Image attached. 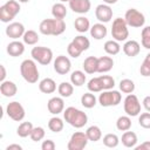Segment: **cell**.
<instances>
[{"label":"cell","instance_id":"f35d334b","mask_svg":"<svg viewBox=\"0 0 150 150\" xmlns=\"http://www.w3.org/2000/svg\"><path fill=\"white\" fill-rule=\"evenodd\" d=\"M120 143V138L116 134H107L103 136V144L107 148H116Z\"/></svg>","mask_w":150,"mask_h":150},{"label":"cell","instance_id":"f546056e","mask_svg":"<svg viewBox=\"0 0 150 150\" xmlns=\"http://www.w3.org/2000/svg\"><path fill=\"white\" fill-rule=\"evenodd\" d=\"M96 102H97V98L95 97L94 93H91V91H88L81 96V104L87 109L94 108L96 105Z\"/></svg>","mask_w":150,"mask_h":150},{"label":"cell","instance_id":"f907efd6","mask_svg":"<svg viewBox=\"0 0 150 150\" xmlns=\"http://www.w3.org/2000/svg\"><path fill=\"white\" fill-rule=\"evenodd\" d=\"M0 69H1L0 80H1V82H2V81H5V79H6V68H5V66H4V64H0Z\"/></svg>","mask_w":150,"mask_h":150},{"label":"cell","instance_id":"11a10c76","mask_svg":"<svg viewBox=\"0 0 150 150\" xmlns=\"http://www.w3.org/2000/svg\"><path fill=\"white\" fill-rule=\"evenodd\" d=\"M60 2H69V0H59Z\"/></svg>","mask_w":150,"mask_h":150},{"label":"cell","instance_id":"681fc988","mask_svg":"<svg viewBox=\"0 0 150 150\" xmlns=\"http://www.w3.org/2000/svg\"><path fill=\"white\" fill-rule=\"evenodd\" d=\"M6 150H22V146L20 144H9L6 146Z\"/></svg>","mask_w":150,"mask_h":150},{"label":"cell","instance_id":"d6986e66","mask_svg":"<svg viewBox=\"0 0 150 150\" xmlns=\"http://www.w3.org/2000/svg\"><path fill=\"white\" fill-rule=\"evenodd\" d=\"M89 32H90L91 38H94L95 40H102V39L105 38L107 34H108V29H107V27L104 26V23H102V22L94 23V25L90 27Z\"/></svg>","mask_w":150,"mask_h":150},{"label":"cell","instance_id":"9a60e30c","mask_svg":"<svg viewBox=\"0 0 150 150\" xmlns=\"http://www.w3.org/2000/svg\"><path fill=\"white\" fill-rule=\"evenodd\" d=\"M69 8L77 14H86L90 11V0H69Z\"/></svg>","mask_w":150,"mask_h":150},{"label":"cell","instance_id":"8fae6325","mask_svg":"<svg viewBox=\"0 0 150 150\" xmlns=\"http://www.w3.org/2000/svg\"><path fill=\"white\" fill-rule=\"evenodd\" d=\"M6 114L11 120H13L15 122L22 121L25 118V116H26V111H25L23 105L18 101H13V102H9L7 104Z\"/></svg>","mask_w":150,"mask_h":150},{"label":"cell","instance_id":"d590c367","mask_svg":"<svg viewBox=\"0 0 150 150\" xmlns=\"http://www.w3.org/2000/svg\"><path fill=\"white\" fill-rule=\"evenodd\" d=\"M116 128L120 131H127L131 128V118L130 116H120L116 121Z\"/></svg>","mask_w":150,"mask_h":150},{"label":"cell","instance_id":"ac0fdd59","mask_svg":"<svg viewBox=\"0 0 150 150\" xmlns=\"http://www.w3.org/2000/svg\"><path fill=\"white\" fill-rule=\"evenodd\" d=\"M6 50L13 57L21 56L25 53V42H21V41H18V40H13L12 42H9L7 45V49Z\"/></svg>","mask_w":150,"mask_h":150},{"label":"cell","instance_id":"cb8c5ba5","mask_svg":"<svg viewBox=\"0 0 150 150\" xmlns=\"http://www.w3.org/2000/svg\"><path fill=\"white\" fill-rule=\"evenodd\" d=\"M83 70L86 74H94L97 73V57L96 56H88L83 61Z\"/></svg>","mask_w":150,"mask_h":150},{"label":"cell","instance_id":"277c9868","mask_svg":"<svg viewBox=\"0 0 150 150\" xmlns=\"http://www.w3.org/2000/svg\"><path fill=\"white\" fill-rule=\"evenodd\" d=\"M20 13V2L18 0H8L0 7V20L9 23Z\"/></svg>","mask_w":150,"mask_h":150},{"label":"cell","instance_id":"5b68a950","mask_svg":"<svg viewBox=\"0 0 150 150\" xmlns=\"http://www.w3.org/2000/svg\"><path fill=\"white\" fill-rule=\"evenodd\" d=\"M111 36L114 40L122 42V41H127V39L129 38V29H128V25L124 20V18H116L112 21V26H111Z\"/></svg>","mask_w":150,"mask_h":150},{"label":"cell","instance_id":"f1b7e54d","mask_svg":"<svg viewBox=\"0 0 150 150\" xmlns=\"http://www.w3.org/2000/svg\"><path fill=\"white\" fill-rule=\"evenodd\" d=\"M103 48H104V52L108 55H117L120 53V50H121V46H120L118 41H116L114 39L105 41Z\"/></svg>","mask_w":150,"mask_h":150},{"label":"cell","instance_id":"db71d44e","mask_svg":"<svg viewBox=\"0 0 150 150\" xmlns=\"http://www.w3.org/2000/svg\"><path fill=\"white\" fill-rule=\"evenodd\" d=\"M19 2H21V4H26V2H28L29 0H18Z\"/></svg>","mask_w":150,"mask_h":150},{"label":"cell","instance_id":"836d02e7","mask_svg":"<svg viewBox=\"0 0 150 150\" xmlns=\"http://www.w3.org/2000/svg\"><path fill=\"white\" fill-rule=\"evenodd\" d=\"M86 134L90 142H97L102 138V131H101L100 127H97V125H90L86 130Z\"/></svg>","mask_w":150,"mask_h":150},{"label":"cell","instance_id":"44dd1931","mask_svg":"<svg viewBox=\"0 0 150 150\" xmlns=\"http://www.w3.org/2000/svg\"><path fill=\"white\" fill-rule=\"evenodd\" d=\"M18 91V87L13 81H2L0 84V93L5 97H13Z\"/></svg>","mask_w":150,"mask_h":150},{"label":"cell","instance_id":"d4e9b609","mask_svg":"<svg viewBox=\"0 0 150 150\" xmlns=\"http://www.w3.org/2000/svg\"><path fill=\"white\" fill-rule=\"evenodd\" d=\"M74 27L79 33H86L90 29V21L86 16H79L75 19Z\"/></svg>","mask_w":150,"mask_h":150},{"label":"cell","instance_id":"30bf717a","mask_svg":"<svg viewBox=\"0 0 150 150\" xmlns=\"http://www.w3.org/2000/svg\"><path fill=\"white\" fill-rule=\"evenodd\" d=\"M89 139L87 137V134L83 131H75L71 136L70 139L67 144L68 150H82L87 146Z\"/></svg>","mask_w":150,"mask_h":150},{"label":"cell","instance_id":"2e32d148","mask_svg":"<svg viewBox=\"0 0 150 150\" xmlns=\"http://www.w3.org/2000/svg\"><path fill=\"white\" fill-rule=\"evenodd\" d=\"M47 109L53 115H59V114L63 112V110H64V101H63V97L54 96V97L49 98L48 102H47Z\"/></svg>","mask_w":150,"mask_h":150},{"label":"cell","instance_id":"83f0119b","mask_svg":"<svg viewBox=\"0 0 150 150\" xmlns=\"http://www.w3.org/2000/svg\"><path fill=\"white\" fill-rule=\"evenodd\" d=\"M52 15L55 19H64L67 16V8L63 2H56L52 6Z\"/></svg>","mask_w":150,"mask_h":150},{"label":"cell","instance_id":"7a4b0ae2","mask_svg":"<svg viewBox=\"0 0 150 150\" xmlns=\"http://www.w3.org/2000/svg\"><path fill=\"white\" fill-rule=\"evenodd\" d=\"M39 30L43 35H61L66 30V22L63 19H45L39 25Z\"/></svg>","mask_w":150,"mask_h":150},{"label":"cell","instance_id":"9c48e42d","mask_svg":"<svg viewBox=\"0 0 150 150\" xmlns=\"http://www.w3.org/2000/svg\"><path fill=\"white\" fill-rule=\"evenodd\" d=\"M123 108L128 116L134 117L141 114V102L135 94H128L123 101Z\"/></svg>","mask_w":150,"mask_h":150},{"label":"cell","instance_id":"816d5d0a","mask_svg":"<svg viewBox=\"0 0 150 150\" xmlns=\"http://www.w3.org/2000/svg\"><path fill=\"white\" fill-rule=\"evenodd\" d=\"M118 0H103V2L104 4H107V5H114V4H116Z\"/></svg>","mask_w":150,"mask_h":150},{"label":"cell","instance_id":"3957f363","mask_svg":"<svg viewBox=\"0 0 150 150\" xmlns=\"http://www.w3.org/2000/svg\"><path fill=\"white\" fill-rule=\"evenodd\" d=\"M20 73L22 79L28 82V83H36L39 77H40V73L36 66V61L33 59H26L21 62L20 64Z\"/></svg>","mask_w":150,"mask_h":150},{"label":"cell","instance_id":"b9f144b4","mask_svg":"<svg viewBox=\"0 0 150 150\" xmlns=\"http://www.w3.org/2000/svg\"><path fill=\"white\" fill-rule=\"evenodd\" d=\"M101 80L103 82V90H109L115 87V80L110 75H101Z\"/></svg>","mask_w":150,"mask_h":150},{"label":"cell","instance_id":"603a6c76","mask_svg":"<svg viewBox=\"0 0 150 150\" xmlns=\"http://www.w3.org/2000/svg\"><path fill=\"white\" fill-rule=\"evenodd\" d=\"M121 142L122 144L125 146V148H135L137 142H138V138H137V135L134 132V131H124L123 135H122V138H121Z\"/></svg>","mask_w":150,"mask_h":150},{"label":"cell","instance_id":"6da1fadb","mask_svg":"<svg viewBox=\"0 0 150 150\" xmlns=\"http://www.w3.org/2000/svg\"><path fill=\"white\" fill-rule=\"evenodd\" d=\"M63 118L68 124H70L71 127L76 128V129H81L88 123L87 114L75 107L66 108L63 110Z\"/></svg>","mask_w":150,"mask_h":150},{"label":"cell","instance_id":"f5cc1de1","mask_svg":"<svg viewBox=\"0 0 150 150\" xmlns=\"http://www.w3.org/2000/svg\"><path fill=\"white\" fill-rule=\"evenodd\" d=\"M145 60L150 62V53H148V54H146V56H145Z\"/></svg>","mask_w":150,"mask_h":150},{"label":"cell","instance_id":"e575fe53","mask_svg":"<svg viewBox=\"0 0 150 150\" xmlns=\"http://www.w3.org/2000/svg\"><path fill=\"white\" fill-rule=\"evenodd\" d=\"M39 39H40V38H39V34H38L35 30H33V29L26 30L25 34H23V36H22L23 42H25L26 45H29V46L36 45V43L39 42Z\"/></svg>","mask_w":150,"mask_h":150},{"label":"cell","instance_id":"60d3db41","mask_svg":"<svg viewBox=\"0 0 150 150\" xmlns=\"http://www.w3.org/2000/svg\"><path fill=\"white\" fill-rule=\"evenodd\" d=\"M141 43L145 49H150V26H146L142 29Z\"/></svg>","mask_w":150,"mask_h":150},{"label":"cell","instance_id":"f6af8a7d","mask_svg":"<svg viewBox=\"0 0 150 150\" xmlns=\"http://www.w3.org/2000/svg\"><path fill=\"white\" fill-rule=\"evenodd\" d=\"M139 73H141V75L144 76V77L150 76V62L146 61L145 59L143 60V62H142V64H141V67H139Z\"/></svg>","mask_w":150,"mask_h":150},{"label":"cell","instance_id":"5bb4252c","mask_svg":"<svg viewBox=\"0 0 150 150\" xmlns=\"http://www.w3.org/2000/svg\"><path fill=\"white\" fill-rule=\"evenodd\" d=\"M6 35L13 40H18L19 38H22L26 29L25 26L21 22H11L6 27Z\"/></svg>","mask_w":150,"mask_h":150},{"label":"cell","instance_id":"52a82bcc","mask_svg":"<svg viewBox=\"0 0 150 150\" xmlns=\"http://www.w3.org/2000/svg\"><path fill=\"white\" fill-rule=\"evenodd\" d=\"M121 101H122L121 93L114 89L102 90V93L98 96V103L102 107H115V105H118Z\"/></svg>","mask_w":150,"mask_h":150},{"label":"cell","instance_id":"ffe728a7","mask_svg":"<svg viewBox=\"0 0 150 150\" xmlns=\"http://www.w3.org/2000/svg\"><path fill=\"white\" fill-rule=\"evenodd\" d=\"M114 67V60L111 56L97 57V73H108Z\"/></svg>","mask_w":150,"mask_h":150},{"label":"cell","instance_id":"484cf974","mask_svg":"<svg viewBox=\"0 0 150 150\" xmlns=\"http://www.w3.org/2000/svg\"><path fill=\"white\" fill-rule=\"evenodd\" d=\"M87 81V76L86 73L82 70H74L70 74V82L75 86V87H81L86 83Z\"/></svg>","mask_w":150,"mask_h":150},{"label":"cell","instance_id":"7bdbcfd3","mask_svg":"<svg viewBox=\"0 0 150 150\" xmlns=\"http://www.w3.org/2000/svg\"><path fill=\"white\" fill-rule=\"evenodd\" d=\"M67 52H68V55L69 56H71V57H74V59H77L83 52L74 43V42H70L69 45H68V47H67Z\"/></svg>","mask_w":150,"mask_h":150},{"label":"cell","instance_id":"7c38bea8","mask_svg":"<svg viewBox=\"0 0 150 150\" xmlns=\"http://www.w3.org/2000/svg\"><path fill=\"white\" fill-rule=\"evenodd\" d=\"M95 16L102 23L109 22L112 19V9H111L110 5H107L104 2L97 5L95 8Z\"/></svg>","mask_w":150,"mask_h":150},{"label":"cell","instance_id":"4dcf8cb0","mask_svg":"<svg viewBox=\"0 0 150 150\" xmlns=\"http://www.w3.org/2000/svg\"><path fill=\"white\" fill-rule=\"evenodd\" d=\"M57 91L61 97H70L74 93V84L71 82H61L57 87Z\"/></svg>","mask_w":150,"mask_h":150},{"label":"cell","instance_id":"e0dca14e","mask_svg":"<svg viewBox=\"0 0 150 150\" xmlns=\"http://www.w3.org/2000/svg\"><path fill=\"white\" fill-rule=\"evenodd\" d=\"M141 52V45L136 40H128L123 45V53L129 57H135Z\"/></svg>","mask_w":150,"mask_h":150},{"label":"cell","instance_id":"d6a6232c","mask_svg":"<svg viewBox=\"0 0 150 150\" xmlns=\"http://www.w3.org/2000/svg\"><path fill=\"white\" fill-rule=\"evenodd\" d=\"M33 124L32 122H22L19 124L18 129H16V135L21 138H25V137H28L30 136V132L33 130Z\"/></svg>","mask_w":150,"mask_h":150},{"label":"cell","instance_id":"8d00e7d4","mask_svg":"<svg viewBox=\"0 0 150 150\" xmlns=\"http://www.w3.org/2000/svg\"><path fill=\"white\" fill-rule=\"evenodd\" d=\"M120 90L124 94H131L135 90V83L130 79H123L120 81Z\"/></svg>","mask_w":150,"mask_h":150},{"label":"cell","instance_id":"ba28073f","mask_svg":"<svg viewBox=\"0 0 150 150\" xmlns=\"http://www.w3.org/2000/svg\"><path fill=\"white\" fill-rule=\"evenodd\" d=\"M124 20L128 26L132 28H141L145 23V16L136 8H129L124 14Z\"/></svg>","mask_w":150,"mask_h":150},{"label":"cell","instance_id":"7dc6e473","mask_svg":"<svg viewBox=\"0 0 150 150\" xmlns=\"http://www.w3.org/2000/svg\"><path fill=\"white\" fill-rule=\"evenodd\" d=\"M135 149L136 150H150V141H145L141 143L139 145H136Z\"/></svg>","mask_w":150,"mask_h":150},{"label":"cell","instance_id":"4fadbf2b","mask_svg":"<svg viewBox=\"0 0 150 150\" xmlns=\"http://www.w3.org/2000/svg\"><path fill=\"white\" fill-rule=\"evenodd\" d=\"M71 69V62L68 56L59 55L54 60V70L60 75H66Z\"/></svg>","mask_w":150,"mask_h":150},{"label":"cell","instance_id":"4316f807","mask_svg":"<svg viewBox=\"0 0 150 150\" xmlns=\"http://www.w3.org/2000/svg\"><path fill=\"white\" fill-rule=\"evenodd\" d=\"M63 127H64V122H63V120L60 118L57 115L54 116V117H52V118L48 121V128H49V130L53 131V132H55V134L62 131V130H63Z\"/></svg>","mask_w":150,"mask_h":150},{"label":"cell","instance_id":"74e56055","mask_svg":"<svg viewBox=\"0 0 150 150\" xmlns=\"http://www.w3.org/2000/svg\"><path fill=\"white\" fill-rule=\"evenodd\" d=\"M71 42H74L82 52L87 50V49L90 47V41H89V39L86 38L84 35H77V36H75Z\"/></svg>","mask_w":150,"mask_h":150},{"label":"cell","instance_id":"8992f818","mask_svg":"<svg viewBox=\"0 0 150 150\" xmlns=\"http://www.w3.org/2000/svg\"><path fill=\"white\" fill-rule=\"evenodd\" d=\"M30 55L33 60H35L38 63L42 66H47L53 61V52L48 47H43V46L33 47L30 50Z\"/></svg>","mask_w":150,"mask_h":150},{"label":"cell","instance_id":"c3c4849f","mask_svg":"<svg viewBox=\"0 0 150 150\" xmlns=\"http://www.w3.org/2000/svg\"><path fill=\"white\" fill-rule=\"evenodd\" d=\"M142 103H143L144 109L150 112V95H149V96H145V97L143 98V102H142Z\"/></svg>","mask_w":150,"mask_h":150},{"label":"cell","instance_id":"bcb514c9","mask_svg":"<svg viewBox=\"0 0 150 150\" xmlns=\"http://www.w3.org/2000/svg\"><path fill=\"white\" fill-rule=\"evenodd\" d=\"M55 146H56V145H55V143H54L53 139H46V141H43L42 144H41V149H42V150H54Z\"/></svg>","mask_w":150,"mask_h":150},{"label":"cell","instance_id":"7402d4cb","mask_svg":"<svg viewBox=\"0 0 150 150\" xmlns=\"http://www.w3.org/2000/svg\"><path fill=\"white\" fill-rule=\"evenodd\" d=\"M39 90L43 94H53L56 90V83L50 77L42 79L39 82Z\"/></svg>","mask_w":150,"mask_h":150},{"label":"cell","instance_id":"1f68e13d","mask_svg":"<svg viewBox=\"0 0 150 150\" xmlns=\"http://www.w3.org/2000/svg\"><path fill=\"white\" fill-rule=\"evenodd\" d=\"M87 88L91 93H100V91H102L103 90V82L101 80V76L90 79L88 81V83H87Z\"/></svg>","mask_w":150,"mask_h":150},{"label":"cell","instance_id":"ab89813d","mask_svg":"<svg viewBox=\"0 0 150 150\" xmlns=\"http://www.w3.org/2000/svg\"><path fill=\"white\" fill-rule=\"evenodd\" d=\"M45 135H46V131H45V129L42 127H34L29 137H30V139L33 142H40V141L43 139Z\"/></svg>","mask_w":150,"mask_h":150},{"label":"cell","instance_id":"ee69618b","mask_svg":"<svg viewBox=\"0 0 150 150\" xmlns=\"http://www.w3.org/2000/svg\"><path fill=\"white\" fill-rule=\"evenodd\" d=\"M138 123L144 129H150V112H142L138 117Z\"/></svg>","mask_w":150,"mask_h":150}]
</instances>
